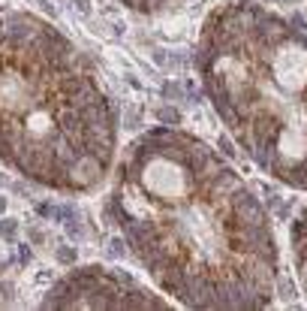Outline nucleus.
Listing matches in <instances>:
<instances>
[{"label": "nucleus", "instance_id": "obj_1", "mask_svg": "<svg viewBox=\"0 0 307 311\" xmlns=\"http://www.w3.org/2000/svg\"><path fill=\"white\" fill-rule=\"evenodd\" d=\"M229 209H232V218L238 221V223H268L265 205L253 197L244 184H238V187L229 194Z\"/></svg>", "mask_w": 307, "mask_h": 311}, {"label": "nucleus", "instance_id": "obj_2", "mask_svg": "<svg viewBox=\"0 0 307 311\" xmlns=\"http://www.w3.org/2000/svg\"><path fill=\"white\" fill-rule=\"evenodd\" d=\"M105 176V166L97 160V157H90V154H84L82 160H76L69 166V178H72V191H90L94 184H100Z\"/></svg>", "mask_w": 307, "mask_h": 311}, {"label": "nucleus", "instance_id": "obj_3", "mask_svg": "<svg viewBox=\"0 0 307 311\" xmlns=\"http://www.w3.org/2000/svg\"><path fill=\"white\" fill-rule=\"evenodd\" d=\"M154 118L160 121V124H166V127H181V121H184V115H181L178 106H157Z\"/></svg>", "mask_w": 307, "mask_h": 311}, {"label": "nucleus", "instance_id": "obj_4", "mask_svg": "<svg viewBox=\"0 0 307 311\" xmlns=\"http://www.w3.org/2000/svg\"><path fill=\"white\" fill-rule=\"evenodd\" d=\"M63 296H66V278H61V281H54V284H51V290L45 293V299H42L40 305H42V308H61Z\"/></svg>", "mask_w": 307, "mask_h": 311}, {"label": "nucleus", "instance_id": "obj_5", "mask_svg": "<svg viewBox=\"0 0 307 311\" xmlns=\"http://www.w3.org/2000/svg\"><path fill=\"white\" fill-rule=\"evenodd\" d=\"M18 230H21V223H18L15 218H3V215H0V239H3V242L12 245V242L18 239Z\"/></svg>", "mask_w": 307, "mask_h": 311}, {"label": "nucleus", "instance_id": "obj_6", "mask_svg": "<svg viewBox=\"0 0 307 311\" xmlns=\"http://www.w3.org/2000/svg\"><path fill=\"white\" fill-rule=\"evenodd\" d=\"M63 230H66V236H69V239H76V242H79V239H84V223H82V215H79V212H72V215L63 221Z\"/></svg>", "mask_w": 307, "mask_h": 311}, {"label": "nucleus", "instance_id": "obj_7", "mask_svg": "<svg viewBox=\"0 0 307 311\" xmlns=\"http://www.w3.org/2000/svg\"><path fill=\"white\" fill-rule=\"evenodd\" d=\"M54 260H58L61 266H76L79 251L72 248V245H58V248H54Z\"/></svg>", "mask_w": 307, "mask_h": 311}, {"label": "nucleus", "instance_id": "obj_8", "mask_svg": "<svg viewBox=\"0 0 307 311\" xmlns=\"http://www.w3.org/2000/svg\"><path fill=\"white\" fill-rule=\"evenodd\" d=\"M163 100H172V103H181L187 97V91H184V85H178V82H163Z\"/></svg>", "mask_w": 307, "mask_h": 311}, {"label": "nucleus", "instance_id": "obj_9", "mask_svg": "<svg viewBox=\"0 0 307 311\" xmlns=\"http://www.w3.org/2000/svg\"><path fill=\"white\" fill-rule=\"evenodd\" d=\"M123 127L126 130H139L142 127V106H130L123 112Z\"/></svg>", "mask_w": 307, "mask_h": 311}, {"label": "nucleus", "instance_id": "obj_10", "mask_svg": "<svg viewBox=\"0 0 307 311\" xmlns=\"http://www.w3.org/2000/svg\"><path fill=\"white\" fill-rule=\"evenodd\" d=\"M72 212H76V205H51V212H48V221H54V223H63Z\"/></svg>", "mask_w": 307, "mask_h": 311}, {"label": "nucleus", "instance_id": "obj_11", "mask_svg": "<svg viewBox=\"0 0 307 311\" xmlns=\"http://www.w3.org/2000/svg\"><path fill=\"white\" fill-rule=\"evenodd\" d=\"M217 151H220L223 157H229V160L238 157V151H235V142L229 139V136H220V139H217Z\"/></svg>", "mask_w": 307, "mask_h": 311}, {"label": "nucleus", "instance_id": "obj_12", "mask_svg": "<svg viewBox=\"0 0 307 311\" xmlns=\"http://www.w3.org/2000/svg\"><path fill=\"white\" fill-rule=\"evenodd\" d=\"M126 239H121V236H115V239H108V257H123L126 254Z\"/></svg>", "mask_w": 307, "mask_h": 311}, {"label": "nucleus", "instance_id": "obj_13", "mask_svg": "<svg viewBox=\"0 0 307 311\" xmlns=\"http://www.w3.org/2000/svg\"><path fill=\"white\" fill-rule=\"evenodd\" d=\"M277 293H280L286 302L295 299V287H292V281H289V278H280V281H277Z\"/></svg>", "mask_w": 307, "mask_h": 311}, {"label": "nucleus", "instance_id": "obj_14", "mask_svg": "<svg viewBox=\"0 0 307 311\" xmlns=\"http://www.w3.org/2000/svg\"><path fill=\"white\" fill-rule=\"evenodd\" d=\"M289 27H295V33H307V22L301 12H292V19H289Z\"/></svg>", "mask_w": 307, "mask_h": 311}, {"label": "nucleus", "instance_id": "obj_15", "mask_svg": "<svg viewBox=\"0 0 307 311\" xmlns=\"http://www.w3.org/2000/svg\"><path fill=\"white\" fill-rule=\"evenodd\" d=\"M27 239L33 242V245H42V242H45V233H42L40 227H27Z\"/></svg>", "mask_w": 307, "mask_h": 311}, {"label": "nucleus", "instance_id": "obj_16", "mask_svg": "<svg viewBox=\"0 0 307 311\" xmlns=\"http://www.w3.org/2000/svg\"><path fill=\"white\" fill-rule=\"evenodd\" d=\"M30 257H33L30 245H18V263H21V266H27V263H30Z\"/></svg>", "mask_w": 307, "mask_h": 311}, {"label": "nucleus", "instance_id": "obj_17", "mask_svg": "<svg viewBox=\"0 0 307 311\" xmlns=\"http://www.w3.org/2000/svg\"><path fill=\"white\" fill-rule=\"evenodd\" d=\"M12 302V284H0V305Z\"/></svg>", "mask_w": 307, "mask_h": 311}, {"label": "nucleus", "instance_id": "obj_18", "mask_svg": "<svg viewBox=\"0 0 307 311\" xmlns=\"http://www.w3.org/2000/svg\"><path fill=\"white\" fill-rule=\"evenodd\" d=\"M151 58H154L157 67H169V58H166V51H163V48H154V55H151Z\"/></svg>", "mask_w": 307, "mask_h": 311}, {"label": "nucleus", "instance_id": "obj_19", "mask_svg": "<svg viewBox=\"0 0 307 311\" xmlns=\"http://www.w3.org/2000/svg\"><path fill=\"white\" fill-rule=\"evenodd\" d=\"M295 266H298V278H301V287H304V293H307V260H298Z\"/></svg>", "mask_w": 307, "mask_h": 311}, {"label": "nucleus", "instance_id": "obj_20", "mask_svg": "<svg viewBox=\"0 0 307 311\" xmlns=\"http://www.w3.org/2000/svg\"><path fill=\"white\" fill-rule=\"evenodd\" d=\"M72 3H76V9L82 15H90V0H72Z\"/></svg>", "mask_w": 307, "mask_h": 311}, {"label": "nucleus", "instance_id": "obj_21", "mask_svg": "<svg viewBox=\"0 0 307 311\" xmlns=\"http://www.w3.org/2000/svg\"><path fill=\"white\" fill-rule=\"evenodd\" d=\"M48 212H51L48 202H36V215H40V218H48Z\"/></svg>", "mask_w": 307, "mask_h": 311}, {"label": "nucleus", "instance_id": "obj_22", "mask_svg": "<svg viewBox=\"0 0 307 311\" xmlns=\"http://www.w3.org/2000/svg\"><path fill=\"white\" fill-rule=\"evenodd\" d=\"M33 3H36V6H40L42 12H51V15H54V6L48 3V0H33Z\"/></svg>", "mask_w": 307, "mask_h": 311}, {"label": "nucleus", "instance_id": "obj_23", "mask_svg": "<svg viewBox=\"0 0 307 311\" xmlns=\"http://www.w3.org/2000/svg\"><path fill=\"white\" fill-rule=\"evenodd\" d=\"M126 82H130V85H133V88H136V91H142V82H139L136 76H126Z\"/></svg>", "mask_w": 307, "mask_h": 311}, {"label": "nucleus", "instance_id": "obj_24", "mask_svg": "<svg viewBox=\"0 0 307 311\" xmlns=\"http://www.w3.org/2000/svg\"><path fill=\"white\" fill-rule=\"evenodd\" d=\"M3 209H6V200H3V197H0V215H3Z\"/></svg>", "mask_w": 307, "mask_h": 311}, {"label": "nucleus", "instance_id": "obj_25", "mask_svg": "<svg viewBox=\"0 0 307 311\" xmlns=\"http://www.w3.org/2000/svg\"><path fill=\"white\" fill-rule=\"evenodd\" d=\"M0 187H3V172H0Z\"/></svg>", "mask_w": 307, "mask_h": 311}, {"label": "nucleus", "instance_id": "obj_26", "mask_svg": "<svg viewBox=\"0 0 307 311\" xmlns=\"http://www.w3.org/2000/svg\"><path fill=\"white\" fill-rule=\"evenodd\" d=\"M286 3H295V0H286Z\"/></svg>", "mask_w": 307, "mask_h": 311}]
</instances>
